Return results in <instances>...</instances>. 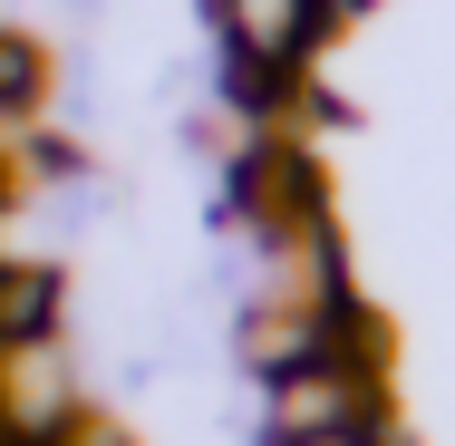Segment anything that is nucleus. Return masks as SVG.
I'll list each match as a JSON object with an SVG mask.
<instances>
[{
    "instance_id": "1",
    "label": "nucleus",
    "mask_w": 455,
    "mask_h": 446,
    "mask_svg": "<svg viewBox=\"0 0 455 446\" xmlns=\"http://www.w3.org/2000/svg\"><path fill=\"white\" fill-rule=\"evenodd\" d=\"M397 398H387V359H310L262 388V437L300 446V437H339V427H387Z\"/></svg>"
},
{
    "instance_id": "2",
    "label": "nucleus",
    "mask_w": 455,
    "mask_h": 446,
    "mask_svg": "<svg viewBox=\"0 0 455 446\" xmlns=\"http://www.w3.org/2000/svg\"><path fill=\"white\" fill-rule=\"evenodd\" d=\"M204 10H213V39H223L233 69L300 78V69L339 39V20H349L359 0H204Z\"/></svg>"
},
{
    "instance_id": "3",
    "label": "nucleus",
    "mask_w": 455,
    "mask_h": 446,
    "mask_svg": "<svg viewBox=\"0 0 455 446\" xmlns=\"http://www.w3.org/2000/svg\"><path fill=\"white\" fill-rule=\"evenodd\" d=\"M68 330V272L59 263H0V350Z\"/></svg>"
},
{
    "instance_id": "4",
    "label": "nucleus",
    "mask_w": 455,
    "mask_h": 446,
    "mask_svg": "<svg viewBox=\"0 0 455 446\" xmlns=\"http://www.w3.org/2000/svg\"><path fill=\"white\" fill-rule=\"evenodd\" d=\"M39 107H49V49L0 20V117L10 126H39Z\"/></svg>"
},
{
    "instance_id": "5",
    "label": "nucleus",
    "mask_w": 455,
    "mask_h": 446,
    "mask_svg": "<svg viewBox=\"0 0 455 446\" xmlns=\"http://www.w3.org/2000/svg\"><path fill=\"white\" fill-rule=\"evenodd\" d=\"M300 446H407V437H397V418H387V427H339V437H300Z\"/></svg>"
}]
</instances>
